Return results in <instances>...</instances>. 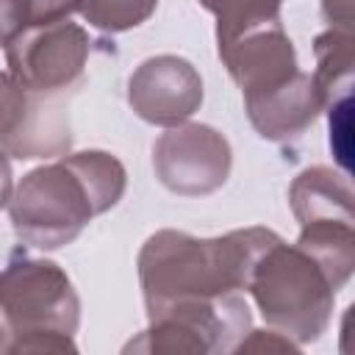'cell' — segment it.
Wrapping results in <instances>:
<instances>
[{
    "mask_svg": "<svg viewBox=\"0 0 355 355\" xmlns=\"http://www.w3.org/2000/svg\"><path fill=\"white\" fill-rule=\"evenodd\" d=\"M200 6L216 17V44H219L250 28L280 22L283 0H200Z\"/></svg>",
    "mask_w": 355,
    "mask_h": 355,
    "instance_id": "9a60e30c",
    "label": "cell"
},
{
    "mask_svg": "<svg viewBox=\"0 0 355 355\" xmlns=\"http://www.w3.org/2000/svg\"><path fill=\"white\" fill-rule=\"evenodd\" d=\"M216 50L227 75L241 89L244 103L272 94L300 72L297 50L283 31V22L250 28L227 42H219Z\"/></svg>",
    "mask_w": 355,
    "mask_h": 355,
    "instance_id": "9c48e42d",
    "label": "cell"
},
{
    "mask_svg": "<svg viewBox=\"0 0 355 355\" xmlns=\"http://www.w3.org/2000/svg\"><path fill=\"white\" fill-rule=\"evenodd\" d=\"M252 349H275V352H297L300 349V344L297 341H291L288 336H283V333H277V330H250L241 341H239V347L233 349V352H252Z\"/></svg>",
    "mask_w": 355,
    "mask_h": 355,
    "instance_id": "ffe728a7",
    "label": "cell"
},
{
    "mask_svg": "<svg viewBox=\"0 0 355 355\" xmlns=\"http://www.w3.org/2000/svg\"><path fill=\"white\" fill-rule=\"evenodd\" d=\"M233 166L230 141L211 125L183 122L166 128L153 144V169L164 189L180 197L219 191Z\"/></svg>",
    "mask_w": 355,
    "mask_h": 355,
    "instance_id": "52a82bcc",
    "label": "cell"
},
{
    "mask_svg": "<svg viewBox=\"0 0 355 355\" xmlns=\"http://www.w3.org/2000/svg\"><path fill=\"white\" fill-rule=\"evenodd\" d=\"M11 191H14V172H11V161H8V155L0 150V211L8 205Z\"/></svg>",
    "mask_w": 355,
    "mask_h": 355,
    "instance_id": "7402d4cb",
    "label": "cell"
},
{
    "mask_svg": "<svg viewBox=\"0 0 355 355\" xmlns=\"http://www.w3.org/2000/svg\"><path fill=\"white\" fill-rule=\"evenodd\" d=\"M158 0H78V14L103 33H125L147 22Z\"/></svg>",
    "mask_w": 355,
    "mask_h": 355,
    "instance_id": "2e32d148",
    "label": "cell"
},
{
    "mask_svg": "<svg viewBox=\"0 0 355 355\" xmlns=\"http://www.w3.org/2000/svg\"><path fill=\"white\" fill-rule=\"evenodd\" d=\"M324 111L330 116V150H333L338 166L349 175V169H352V161H349V155H352V136H349L352 133V97L338 100Z\"/></svg>",
    "mask_w": 355,
    "mask_h": 355,
    "instance_id": "e0dca14e",
    "label": "cell"
},
{
    "mask_svg": "<svg viewBox=\"0 0 355 355\" xmlns=\"http://www.w3.org/2000/svg\"><path fill=\"white\" fill-rule=\"evenodd\" d=\"M80 297L50 258L14 255L0 269V355L78 352Z\"/></svg>",
    "mask_w": 355,
    "mask_h": 355,
    "instance_id": "3957f363",
    "label": "cell"
},
{
    "mask_svg": "<svg viewBox=\"0 0 355 355\" xmlns=\"http://www.w3.org/2000/svg\"><path fill=\"white\" fill-rule=\"evenodd\" d=\"M302 250H308L327 277L333 280L336 291L347 286L355 269V222H311L300 225L297 241Z\"/></svg>",
    "mask_w": 355,
    "mask_h": 355,
    "instance_id": "5bb4252c",
    "label": "cell"
},
{
    "mask_svg": "<svg viewBox=\"0 0 355 355\" xmlns=\"http://www.w3.org/2000/svg\"><path fill=\"white\" fill-rule=\"evenodd\" d=\"M58 97L31 94L25 119L14 133L0 136V150L22 161L64 155L72 144V133H69V116L58 103Z\"/></svg>",
    "mask_w": 355,
    "mask_h": 355,
    "instance_id": "7c38bea8",
    "label": "cell"
},
{
    "mask_svg": "<svg viewBox=\"0 0 355 355\" xmlns=\"http://www.w3.org/2000/svg\"><path fill=\"white\" fill-rule=\"evenodd\" d=\"M128 103L133 114L158 128L189 122L202 105V78L180 55H153L128 78Z\"/></svg>",
    "mask_w": 355,
    "mask_h": 355,
    "instance_id": "ba28073f",
    "label": "cell"
},
{
    "mask_svg": "<svg viewBox=\"0 0 355 355\" xmlns=\"http://www.w3.org/2000/svg\"><path fill=\"white\" fill-rule=\"evenodd\" d=\"M288 202L300 225L311 222H355L352 186L347 172L330 166H308L288 186Z\"/></svg>",
    "mask_w": 355,
    "mask_h": 355,
    "instance_id": "8fae6325",
    "label": "cell"
},
{
    "mask_svg": "<svg viewBox=\"0 0 355 355\" xmlns=\"http://www.w3.org/2000/svg\"><path fill=\"white\" fill-rule=\"evenodd\" d=\"M89 53V31L72 19H58L22 31L6 47V64L28 94L58 97L78 83Z\"/></svg>",
    "mask_w": 355,
    "mask_h": 355,
    "instance_id": "8992f818",
    "label": "cell"
},
{
    "mask_svg": "<svg viewBox=\"0 0 355 355\" xmlns=\"http://www.w3.org/2000/svg\"><path fill=\"white\" fill-rule=\"evenodd\" d=\"M244 294L252 297L272 330L302 347L322 338L327 330L338 291L308 250L286 244L275 233L255 255Z\"/></svg>",
    "mask_w": 355,
    "mask_h": 355,
    "instance_id": "277c9868",
    "label": "cell"
},
{
    "mask_svg": "<svg viewBox=\"0 0 355 355\" xmlns=\"http://www.w3.org/2000/svg\"><path fill=\"white\" fill-rule=\"evenodd\" d=\"M31 105V94L8 75L0 72V136H8L19 128Z\"/></svg>",
    "mask_w": 355,
    "mask_h": 355,
    "instance_id": "ac0fdd59",
    "label": "cell"
},
{
    "mask_svg": "<svg viewBox=\"0 0 355 355\" xmlns=\"http://www.w3.org/2000/svg\"><path fill=\"white\" fill-rule=\"evenodd\" d=\"M275 236L269 227H241L216 239L183 230H155L139 250V286L147 319L178 308L214 302L241 291L261 247Z\"/></svg>",
    "mask_w": 355,
    "mask_h": 355,
    "instance_id": "7a4b0ae2",
    "label": "cell"
},
{
    "mask_svg": "<svg viewBox=\"0 0 355 355\" xmlns=\"http://www.w3.org/2000/svg\"><path fill=\"white\" fill-rule=\"evenodd\" d=\"M39 22L36 0H0V47L6 50L22 31Z\"/></svg>",
    "mask_w": 355,
    "mask_h": 355,
    "instance_id": "d6986e66",
    "label": "cell"
},
{
    "mask_svg": "<svg viewBox=\"0 0 355 355\" xmlns=\"http://www.w3.org/2000/svg\"><path fill=\"white\" fill-rule=\"evenodd\" d=\"M322 14L330 28L352 31V0H322Z\"/></svg>",
    "mask_w": 355,
    "mask_h": 355,
    "instance_id": "44dd1931",
    "label": "cell"
},
{
    "mask_svg": "<svg viewBox=\"0 0 355 355\" xmlns=\"http://www.w3.org/2000/svg\"><path fill=\"white\" fill-rule=\"evenodd\" d=\"M352 44H355L352 31H341V28H330L313 39L316 69L311 78L324 108L352 97V64H355Z\"/></svg>",
    "mask_w": 355,
    "mask_h": 355,
    "instance_id": "4fadbf2b",
    "label": "cell"
},
{
    "mask_svg": "<svg viewBox=\"0 0 355 355\" xmlns=\"http://www.w3.org/2000/svg\"><path fill=\"white\" fill-rule=\"evenodd\" d=\"M244 111L261 139L283 144L300 139L324 111V105L313 86V78L300 69L286 86L275 89L266 97L244 103Z\"/></svg>",
    "mask_w": 355,
    "mask_h": 355,
    "instance_id": "30bf717a",
    "label": "cell"
},
{
    "mask_svg": "<svg viewBox=\"0 0 355 355\" xmlns=\"http://www.w3.org/2000/svg\"><path fill=\"white\" fill-rule=\"evenodd\" d=\"M128 186L122 161L105 150L64 153L22 175L8 200V216L17 239L33 250H61L83 227L111 211Z\"/></svg>",
    "mask_w": 355,
    "mask_h": 355,
    "instance_id": "6da1fadb",
    "label": "cell"
},
{
    "mask_svg": "<svg viewBox=\"0 0 355 355\" xmlns=\"http://www.w3.org/2000/svg\"><path fill=\"white\" fill-rule=\"evenodd\" d=\"M252 330V313L241 291L214 302L178 305L150 319L147 330L125 344V352L147 355H211L233 352L239 341Z\"/></svg>",
    "mask_w": 355,
    "mask_h": 355,
    "instance_id": "5b68a950",
    "label": "cell"
}]
</instances>
